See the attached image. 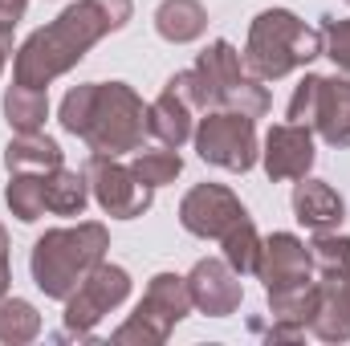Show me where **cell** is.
<instances>
[{"label":"cell","mask_w":350,"mask_h":346,"mask_svg":"<svg viewBox=\"0 0 350 346\" xmlns=\"http://www.w3.org/2000/svg\"><path fill=\"white\" fill-rule=\"evenodd\" d=\"M131 16H135L131 0H78V4L62 8L57 21H49L45 29L25 37V45L12 57V82L49 90V82L70 74L106 33L126 29Z\"/></svg>","instance_id":"1"},{"label":"cell","mask_w":350,"mask_h":346,"mask_svg":"<svg viewBox=\"0 0 350 346\" xmlns=\"http://www.w3.org/2000/svg\"><path fill=\"white\" fill-rule=\"evenodd\" d=\"M8 232H4V224H0V297L8 293Z\"/></svg>","instance_id":"33"},{"label":"cell","mask_w":350,"mask_h":346,"mask_svg":"<svg viewBox=\"0 0 350 346\" xmlns=\"http://www.w3.org/2000/svg\"><path fill=\"white\" fill-rule=\"evenodd\" d=\"M208 29V8L200 0H163L155 8V33L172 45H191Z\"/></svg>","instance_id":"18"},{"label":"cell","mask_w":350,"mask_h":346,"mask_svg":"<svg viewBox=\"0 0 350 346\" xmlns=\"http://www.w3.org/2000/svg\"><path fill=\"white\" fill-rule=\"evenodd\" d=\"M4 163H8V172H53V168H62V147L49 139V135H41V131H29V135H16L8 147H4Z\"/></svg>","instance_id":"19"},{"label":"cell","mask_w":350,"mask_h":346,"mask_svg":"<svg viewBox=\"0 0 350 346\" xmlns=\"http://www.w3.org/2000/svg\"><path fill=\"white\" fill-rule=\"evenodd\" d=\"M196 155L212 168L224 172H249L261 159V143H257V118L237 114V110H204L200 127L191 131Z\"/></svg>","instance_id":"6"},{"label":"cell","mask_w":350,"mask_h":346,"mask_svg":"<svg viewBox=\"0 0 350 346\" xmlns=\"http://www.w3.org/2000/svg\"><path fill=\"white\" fill-rule=\"evenodd\" d=\"M269 297V318L277 326H289L297 334H306L314 310H318V297H322V285L310 277V281H297V285H281V289H265Z\"/></svg>","instance_id":"17"},{"label":"cell","mask_w":350,"mask_h":346,"mask_svg":"<svg viewBox=\"0 0 350 346\" xmlns=\"http://www.w3.org/2000/svg\"><path fill=\"white\" fill-rule=\"evenodd\" d=\"M196 74L204 78V90H208V110H216L220 106V98H224V90L232 86V82H241L249 70H245V57H241V49L232 45V41H212L204 53H200V62H196Z\"/></svg>","instance_id":"16"},{"label":"cell","mask_w":350,"mask_h":346,"mask_svg":"<svg viewBox=\"0 0 350 346\" xmlns=\"http://www.w3.org/2000/svg\"><path fill=\"white\" fill-rule=\"evenodd\" d=\"M318 285H322V289H326V293H330V297H334V302L350 314V269H347V273H322V281H318Z\"/></svg>","instance_id":"31"},{"label":"cell","mask_w":350,"mask_h":346,"mask_svg":"<svg viewBox=\"0 0 350 346\" xmlns=\"http://www.w3.org/2000/svg\"><path fill=\"white\" fill-rule=\"evenodd\" d=\"M86 179H90L94 204H98L106 216H114V220H135V216H143V212L151 208V200H155V187L143 183V179L135 175V168L118 163L114 155H90Z\"/></svg>","instance_id":"8"},{"label":"cell","mask_w":350,"mask_h":346,"mask_svg":"<svg viewBox=\"0 0 350 346\" xmlns=\"http://www.w3.org/2000/svg\"><path fill=\"white\" fill-rule=\"evenodd\" d=\"M191 114H196L191 102H187L175 86H163V94L147 106V135H155L163 147H175V151H179V147L191 139V131H196V127H191V122H196Z\"/></svg>","instance_id":"15"},{"label":"cell","mask_w":350,"mask_h":346,"mask_svg":"<svg viewBox=\"0 0 350 346\" xmlns=\"http://www.w3.org/2000/svg\"><path fill=\"white\" fill-rule=\"evenodd\" d=\"M293 216H297L306 228H314V232H330V228L342 224V216H347V200H342L326 179H310V175H301L297 187H293Z\"/></svg>","instance_id":"13"},{"label":"cell","mask_w":350,"mask_h":346,"mask_svg":"<svg viewBox=\"0 0 350 346\" xmlns=\"http://www.w3.org/2000/svg\"><path fill=\"white\" fill-rule=\"evenodd\" d=\"M8 57H12V33H4V29H0V70L8 66Z\"/></svg>","instance_id":"34"},{"label":"cell","mask_w":350,"mask_h":346,"mask_svg":"<svg viewBox=\"0 0 350 346\" xmlns=\"http://www.w3.org/2000/svg\"><path fill=\"white\" fill-rule=\"evenodd\" d=\"M41 334V314L25 297H0V343L25 346Z\"/></svg>","instance_id":"23"},{"label":"cell","mask_w":350,"mask_h":346,"mask_svg":"<svg viewBox=\"0 0 350 346\" xmlns=\"http://www.w3.org/2000/svg\"><path fill=\"white\" fill-rule=\"evenodd\" d=\"M62 127L78 135L90 155H126L143 147L147 106L126 82H86L62 98Z\"/></svg>","instance_id":"2"},{"label":"cell","mask_w":350,"mask_h":346,"mask_svg":"<svg viewBox=\"0 0 350 346\" xmlns=\"http://www.w3.org/2000/svg\"><path fill=\"white\" fill-rule=\"evenodd\" d=\"M191 293H187V277L179 273H155L147 281L143 302L135 306V314L110 334L114 343H135V346H163L172 338V330L191 314Z\"/></svg>","instance_id":"5"},{"label":"cell","mask_w":350,"mask_h":346,"mask_svg":"<svg viewBox=\"0 0 350 346\" xmlns=\"http://www.w3.org/2000/svg\"><path fill=\"white\" fill-rule=\"evenodd\" d=\"M90 204V179L86 172H70L66 163L45 172V208L53 216H82Z\"/></svg>","instance_id":"20"},{"label":"cell","mask_w":350,"mask_h":346,"mask_svg":"<svg viewBox=\"0 0 350 346\" xmlns=\"http://www.w3.org/2000/svg\"><path fill=\"white\" fill-rule=\"evenodd\" d=\"M241 57H245V70L261 82L289 78L293 70L322 57V29H310L289 8H265L249 25V41Z\"/></svg>","instance_id":"4"},{"label":"cell","mask_w":350,"mask_h":346,"mask_svg":"<svg viewBox=\"0 0 350 346\" xmlns=\"http://www.w3.org/2000/svg\"><path fill=\"white\" fill-rule=\"evenodd\" d=\"M4 118L16 135H29V131H41L45 118H49V94L33 86H21L12 82L8 94H4Z\"/></svg>","instance_id":"21"},{"label":"cell","mask_w":350,"mask_h":346,"mask_svg":"<svg viewBox=\"0 0 350 346\" xmlns=\"http://www.w3.org/2000/svg\"><path fill=\"white\" fill-rule=\"evenodd\" d=\"M314 159H318V151H314V127H301V122H277V127L265 135L261 168H265V175H269L273 183L310 175Z\"/></svg>","instance_id":"11"},{"label":"cell","mask_w":350,"mask_h":346,"mask_svg":"<svg viewBox=\"0 0 350 346\" xmlns=\"http://www.w3.org/2000/svg\"><path fill=\"white\" fill-rule=\"evenodd\" d=\"M126 297H131V273L122 265H110V261L94 265L86 281L66 297V334L62 338H90L94 326L110 310H118Z\"/></svg>","instance_id":"7"},{"label":"cell","mask_w":350,"mask_h":346,"mask_svg":"<svg viewBox=\"0 0 350 346\" xmlns=\"http://www.w3.org/2000/svg\"><path fill=\"white\" fill-rule=\"evenodd\" d=\"M220 249H224V261L245 277L257 269V253H261V232L253 224V216H245L241 224H232L224 237H220Z\"/></svg>","instance_id":"24"},{"label":"cell","mask_w":350,"mask_h":346,"mask_svg":"<svg viewBox=\"0 0 350 346\" xmlns=\"http://www.w3.org/2000/svg\"><path fill=\"white\" fill-rule=\"evenodd\" d=\"M187 293H191V306L208 318H228L241 310L245 302V285H241V273L228 265L224 257H204L191 265L187 273Z\"/></svg>","instance_id":"10"},{"label":"cell","mask_w":350,"mask_h":346,"mask_svg":"<svg viewBox=\"0 0 350 346\" xmlns=\"http://www.w3.org/2000/svg\"><path fill=\"white\" fill-rule=\"evenodd\" d=\"M131 168H135V175H139L143 183L163 187V183H175V179H179L183 159H179V151H175V147H163V151H139Z\"/></svg>","instance_id":"27"},{"label":"cell","mask_w":350,"mask_h":346,"mask_svg":"<svg viewBox=\"0 0 350 346\" xmlns=\"http://www.w3.org/2000/svg\"><path fill=\"white\" fill-rule=\"evenodd\" d=\"M25 8H29V0H0V29H4V33H12V29L21 25Z\"/></svg>","instance_id":"32"},{"label":"cell","mask_w":350,"mask_h":346,"mask_svg":"<svg viewBox=\"0 0 350 346\" xmlns=\"http://www.w3.org/2000/svg\"><path fill=\"white\" fill-rule=\"evenodd\" d=\"M314 338H322V343H347L350 338V314L322 289V297H318V310H314V318H310V326H306Z\"/></svg>","instance_id":"26"},{"label":"cell","mask_w":350,"mask_h":346,"mask_svg":"<svg viewBox=\"0 0 350 346\" xmlns=\"http://www.w3.org/2000/svg\"><path fill=\"white\" fill-rule=\"evenodd\" d=\"M269 106H273V98H269L265 82L253 78V74H245L241 82H232V86L224 90V98H220V110H237V114H249V118H265Z\"/></svg>","instance_id":"25"},{"label":"cell","mask_w":350,"mask_h":346,"mask_svg":"<svg viewBox=\"0 0 350 346\" xmlns=\"http://www.w3.org/2000/svg\"><path fill=\"white\" fill-rule=\"evenodd\" d=\"M330 147H350V78L334 74L322 78L318 86V106H314V122H310Z\"/></svg>","instance_id":"14"},{"label":"cell","mask_w":350,"mask_h":346,"mask_svg":"<svg viewBox=\"0 0 350 346\" xmlns=\"http://www.w3.org/2000/svg\"><path fill=\"white\" fill-rule=\"evenodd\" d=\"M318 86H322V74H306L297 90H293V98H289V122H301V127H310L314 122V106H318Z\"/></svg>","instance_id":"30"},{"label":"cell","mask_w":350,"mask_h":346,"mask_svg":"<svg viewBox=\"0 0 350 346\" xmlns=\"http://www.w3.org/2000/svg\"><path fill=\"white\" fill-rule=\"evenodd\" d=\"M347 4H350V0H347Z\"/></svg>","instance_id":"35"},{"label":"cell","mask_w":350,"mask_h":346,"mask_svg":"<svg viewBox=\"0 0 350 346\" xmlns=\"http://www.w3.org/2000/svg\"><path fill=\"white\" fill-rule=\"evenodd\" d=\"M106 249H110V232L98 220H82L74 228H49L45 237H37L33 257H29L33 285L45 297L66 302L86 281L90 269L106 261Z\"/></svg>","instance_id":"3"},{"label":"cell","mask_w":350,"mask_h":346,"mask_svg":"<svg viewBox=\"0 0 350 346\" xmlns=\"http://www.w3.org/2000/svg\"><path fill=\"white\" fill-rule=\"evenodd\" d=\"M4 204L12 208V216H16L21 224L41 220V216L49 212V208H45V175H37V172H8Z\"/></svg>","instance_id":"22"},{"label":"cell","mask_w":350,"mask_h":346,"mask_svg":"<svg viewBox=\"0 0 350 346\" xmlns=\"http://www.w3.org/2000/svg\"><path fill=\"white\" fill-rule=\"evenodd\" d=\"M257 277L265 281V289H281V285H297L310 281L314 261H310V245L293 232H273L261 237V253H257Z\"/></svg>","instance_id":"12"},{"label":"cell","mask_w":350,"mask_h":346,"mask_svg":"<svg viewBox=\"0 0 350 346\" xmlns=\"http://www.w3.org/2000/svg\"><path fill=\"white\" fill-rule=\"evenodd\" d=\"M310 261H314L318 273H347L350 269V237H338L334 228L318 232L310 241Z\"/></svg>","instance_id":"28"},{"label":"cell","mask_w":350,"mask_h":346,"mask_svg":"<svg viewBox=\"0 0 350 346\" xmlns=\"http://www.w3.org/2000/svg\"><path fill=\"white\" fill-rule=\"evenodd\" d=\"M249 212L237 200V191H228L224 183H196L183 200H179V224L200 237V241H220L232 224H241Z\"/></svg>","instance_id":"9"},{"label":"cell","mask_w":350,"mask_h":346,"mask_svg":"<svg viewBox=\"0 0 350 346\" xmlns=\"http://www.w3.org/2000/svg\"><path fill=\"white\" fill-rule=\"evenodd\" d=\"M322 53L350 74V16H326L322 21Z\"/></svg>","instance_id":"29"}]
</instances>
